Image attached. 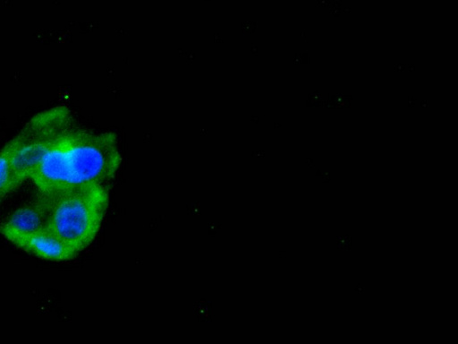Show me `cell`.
<instances>
[{"instance_id": "cell-5", "label": "cell", "mask_w": 458, "mask_h": 344, "mask_svg": "<svg viewBox=\"0 0 458 344\" xmlns=\"http://www.w3.org/2000/svg\"><path fill=\"white\" fill-rule=\"evenodd\" d=\"M21 249L38 258L55 262L70 260L78 255L47 227L31 235Z\"/></svg>"}, {"instance_id": "cell-1", "label": "cell", "mask_w": 458, "mask_h": 344, "mask_svg": "<svg viewBox=\"0 0 458 344\" xmlns=\"http://www.w3.org/2000/svg\"><path fill=\"white\" fill-rule=\"evenodd\" d=\"M122 157L113 133H94L72 125L52 142L30 178L38 192L105 183Z\"/></svg>"}, {"instance_id": "cell-3", "label": "cell", "mask_w": 458, "mask_h": 344, "mask_svg": "<svg viewBox=\"0 0 458 344\" xmlns=\"http://www.w3.org/2000/svg\"><path fill=\"white\" fill-rule=\"evenodd\" d=\"M72 125L70 110L56 106L38 112L1 150L21 185L30 178L48 148Z\"/></svg>"}, {"instance_id": "cell-2", "label": "cell", "mask_w": 458, "mask_h": 344, "mask_svg": "<svg viewBox=\"0 0 458 344\" xmlns=\"http://www.w3.org/2000/svg\"><path fill=\"white\" fill-rule=\"evenodd\" d=\"M37 197L45 211L47 228L77 254L97 236L109 203L105 183L38 192Z\"/></svg>"}, {"instance_id": "cell-4", "label": "cell", "mask_w": 458, "mask_h": 344, "mask_svg": "<svg viewBox=\"0 0 458 344\" xmlns=\"http://www.w3.org/2000/svg\"><path fill=\"white\" fill-rule=\"evenodd\" d=\"M45 211L38 199L14 211L0 225V234L15 246L21 248L27 239L46 228Z\"/></svg>"}, {"instance_id": "cell-6", "label": "cell", "mask_w": 458, "mask_h": 344, "mask_svg": "<svg viewBox=\"0 0 458 344\" xmlns=\"http://www.w3.org/2000/svg\"><path fill=\"white\" fill-rule=\"evenodd\" d=\"M355 290L358 291V292H362L363 291V288L360 287V285L359 284L356 288H355Z\"/></svg>"}]
</instances>
